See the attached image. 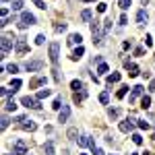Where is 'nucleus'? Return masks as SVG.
Here are the masks:
<instances>
[{"mask_svg":"<svg viewBox=\"0 0 155 155\" xmlns=\"http://www.w3.org/2000/svg\"><path fill=\"white\" fill-rule=\"evenodd\" d=\"M91 35H93V43H95V46L101 43V39H104V31H101V27H99L97 21H91Z\"/></svg>","mask_w":155,"mask_h":155,"instance_id":"nucleus-1","label":"nucleus"},{"mask_svg":"<svg viewBox=\"0 0 155 155\" xmlns=\"http://www.w3.org/2000/svg\"><path fill=\"white\" fill-rule=\"evenodd\" d=\"M33 23H35V17H33L31 12H23V15H21V21H19V27L25 29V27H31Z\"/></svg>","mask_w":155,"mask_h":155,"instance_id":"nucleus-2","label":"nucleus"},{"mask_svg":"<svg viewBox=\"0 0 155 155\" xmlns=\"http://www.w3.org/2000/svg\"><path fill=\"white\" fill-rule=\"evenodd\" d=\"M12 155H27V143L17 139L15 145H12Z\"/></svg>","mask_w":155,"mask_h":155,"instance_id":"nucleus-3","label":"nucleus"},{"mask_svg":"<svg viewBox=\"0 0 155 155\" xmlns=\"http://www.w3.org/2000/svg\"><path fill=\"white\" fill-rule=\"evenodd\" d=\"M21 104H23L25 108H31V110H41L39 99H33V97H29V95H25V97L21 99Z\"/></svg>","mask_w":155,"mask_h":155,"instance_id":"nucleus-4","label":"nucleus"},{"mask_svg":"<svg viewBox=\"0 0 155 155\" xmlns=\"http://www.w3.org/2000/svg\"><path fill=\"white\" fill-rule=\"evenodd\" d=\"M10 50H12V37L4 35V37H2V50H0V58H4V56H6Z\"/></svg>","mask_w":155,"mask_h":155,"instance_id":"nucleus-5","label":"nucleus"},{"mask_svg":"<svg viewBox=\"0 0 155 155\" xmlns=\"http://www.w3.org/2000/svg\"><path fill=\"white\" fill-rule=\"evenodd\" d=\"M58 56H60V46L54 41V43H50V62L56 64L58 62Z\"/></svg>","mask_w":155,"mask_h":155,"instance_id":"nucleus-6","label":"nucleus"},{"mask_svg":"<svg viewBox=\"0 0 155 155\" xmlns=\"http://www.w3.org/2000/svg\"><path fill=\"white\" fill-rule=\"evenodd\" d=\"M41 68H43V62L41 60H29L25 64V71L27 73H35V71H41Z\"/></svg>","mask_w":155,"mask_h":155,"instance_id":"nucleus-7","label":"nucleus"},{"mask_svg":"<svg viewBox=\"0 0 155 155\" xmlns=\"http://www.w3.org/2000/svg\"><path fill=\"white\" fill-rule=\"evenodd\" d=\"M134 122H137V120H132V118L120 122V130H122V132H132V130H134Z\"/></svg>","mask_w":155,"mask_h":155,"instance_id":"nucleus-8","label":"nucleus"},{"mask_svg":"<svg viewBox=\"0 0 155 155\" xmlns=\"http://www.w3.org/2000/svg\"><path fill=\"white\" fill-rule=\"evenodd\" d=\"M77 141H79V147H91V151L95 149L93 139H91V137H87V134H85V137H81V139H77Z\"/></svg>","mask_w":155,"mask_h":155,"instance_id":"nucleus-9","label":"nucleus"},{"mask_svg":"<svg viewBox=\"0 0 155 155\" xmlns=\"http://www.w3.org/2000/svg\"><path fill=\"white\" fill-rule=\"evenodd\" d=\"M124 66H126V71H128V77H137V75L141 73V71H139V66H137V64H132V62H128V60L124 62Z\"/></svg>","mask_w":155,"mask_h":155,"instance_id":"nucleus-10","label":"nucleus"},{"mask_svg":"<svg viewBox=\"0 0 155 155\" xmlns=\"http://www.w3.org/2000/svg\"><path fill=\"white\" fill-rule=\"evenodd\" d=\"M68 116H71V108L68 106H62V110L58 112V122H66Z\"/></svg>","mask_w":155,"mask_h":155,"instance_id":"nucleus-11","label":"nucleus"},{"mask_svg":"<svg viewBox=\"0 0 155 155\" xmlns=\"http://www.w3.org/2000/svg\"><path fill=\"white\" fill-rule=\"evenodd\" d=\"M21 128L27 130V132H33V130H37V124L33 120H25V122H21Z\"/></svg>","mask_w":155,"mask_h":155,"instance_id":"nucleus-12","label":"nucleus"},{"mask_svg":"<svg viewBox=\"0 0 155 155\" xmlns=\"http://www.w3.org/2000/svg\"><path fill=\"white\" fill-rule=\"evenodd\" d=\"M143 85H137V87H132V93H130V97H128V101H134L139 95H143Z\"/></svg>","mask_w":155,"mask_h":155,"instance_id":"nucleus-13","label":"nucleus"},{"mask_svg":"<svg viewBox=\"0 0 155 155\" xmlns=\"http://www.w3.org/2000/svg\"><path fill=\"white\" fill-rule=\"evenodd\" d=\"M15 50H17L19 54H25V52H27V43H25V39H17V43H15Z\"/></svg>","mask_w":155,"mask_h":155,"instance_id":"nucleus-14","label":"nucleus"},{"mask_svg":"<svg viewBox=\"0 0 155 155\" xmlns=\"http://www.w3.org/2000/svg\"><path fill=\"white\" fill-rule=\"evenodd\" d=\"M81 41H83V35H81V33H73V35H71V37H68V46H81Z\"/></svg>","mask_w":155,"mask_h":155,"instance_id":"nucleus-15","label":"nucleus"},{"mask_svg":"<svg viewBox=\"0 0 155 155\" xmlns=\"http://www.w3.org/2000/svg\"><path fill=\"white\" fill-rule=\"evenodd\" d=\"M39 85H46V77H35L31 83H29L31 89H35V87H39Z\"/></svg>","mask_w":155,"mask_h":155,"instance_id":"nucleus-16","label":"nucleus"},{"mask_svg":"<svg viewBox=\"0 0 155 155\" xmlns=\"http://www.w3.org/2000/svg\"><path fill=\"white\" fill-rule=\"evenodd\" d=\"M137 23H139V25H145V23H147V12H145V10H139V12H137Z\"/></svg>","mask_w":155,"mask_h":155,"instance_id":"nucleus-17","label":"nucleus"},{"mask_svg":"<svg viewBox=\"0 0 155 155\" xmlns=\"http://www.w3.org/2000/svg\"><path fill=\"white\" fill-rule=\"evenodd\" d=\"M83 54H85V48H83V46H79L77 50L73 52V56H71V58H73V60H79V58H83Z\"/></svg>","mask_w":155,"mask_h":155,"instance_id":"nucleus-18","label":"nucleus"},{"mask_svg":"<svg viewBox=\"0 0 155 155\" xmlns=\"http://www.w3.org/2000/svg\"><path fill=\"white\" fill-rule=\"evenodd\" d=\"M4 110H6V112H15V110H17V104H15V99H8V101H4Z\"/></svg>","mask_w":155,"mask_h":155,"instance_id":"nucleus-19","label":"nucleus"},{"mask_svg":"<svg viewBox=\"0 0 155 155\" xmlns=\"http://www.w3.org/2000/svg\"><path fill=\"white\" fill-rule=\"evenodd\" d=\"M120 77H122L120 73H112V75H108V79H106V81H108V85H112V83H118V81H120Z\"/></svg>","mask_w":155,"mask_h":155,"instance_id":"nucleus-20","label":"nucleus"},{"mask_svg":"<svg viewBox=\"0 0 155 155\" xmlns=\"http://www.w3.org/2000/svg\"><path fill=\"white\" fill-rule=\"evenodd\" d=\"M149 106H151V97H149V95H143V97H141V108L147 110Z\"/></svg>","mask_w":155,"mask_h":155,"instance_id":"nucleus-21","label":"nucleus"},{"mask_svg":"<svg viewBox=\"0 0 155 155\" xmlns=\"http://www.w3.org/2000/svg\"><path fill=\"white\" fill-rule=\"evenodd\" d=\"M43 149H46V155H54V143L48 141V143L43 145Z\"/></svg>","mask_w":155,"mask_h":155,"instance_id":"nucleus-22","label":"nucleus"},{"mask_svg":"<svg viewBox=\"0 0 155 155\" xmlns=\"http://www.w3.org/2000/svg\"><path fill=\"white\" fill-rule=\"evenodd\" d=\"M81 21H85V23L91 21V10H89V8H85V10L81 12Z\"/></svg>","mask_w":155,"mask_h":155,"instance_id":"nucleus-23","label":"nucleus"},{"mask_svg":"<svg viewBox=\"0 0 155 155\" xmlns=\"http://www.w3.org/2000/svg\"><path fill=\"white\" fill-rule=\"evenodd\" d=\"M21 85H23V83H21V79H12V81H10V89H12V91H17Z\"/></svg>","mask_w":155,"mask_h":155,"instance_id":"nucleus-24","label":"nucleus"},{"mask_svg":"<svg viewBox=\"0 0 155 155\" xmlns=\"http://www.w3.org/2000/svg\"><path fill=\"white\" fill-rule=\"evenodd\" d=\"M50 93H52L50 89H41V91L37 93V99H46V97H50Z\"/></svg>","mask_w":155,"mask_h":155,"instance_id":"nucleus-25","label":"nucleus"},{"mask_svg":"<svg viewBox=\"0 0 155 155\" xmlns=\"http://www.w3.org/2000/svg\"><path fill=\"white\" fill-rule=\"evenodd\" d=\"M126 93H128V87H120V89H118V93H116V97H118V99H122Z\"/></svg>","mask_w":155,"mask_h":155,"instance_id":"nucleus-26","label":"nucleus"},{"mask_svg":"<svg viewBox=\"0 0 155 155\" xmlns=\"http://www.w3.org/2000/svg\"><path fill=\"white\" fill-rule=\"evenodd\" d=\"M66 137H68V139H73V141H75V139H77V137H79L77 128H68V132H66Z\"/></svg>","mask_w":155,"mask_h":155,"instance_id":"nucleus-27","label":"nucleus"},{"mask_svg":"<svg viewBox=\"0 0 155 155\" xmlns=\"http://www.w3.org/2000/svg\"><path fill=\"white\" fill-rule=\"evenodd\" d=\"M52 108H54V110H62V99H60V97H56V99H54V104H52Z\"/></svg>","mask_w":155,"mask_h":155,"instance_id":"nucleus-28","label":"nucleus"},{"mask_svg":"<svg viewBox=\"0 0 155 155\" xmlns=\"http://www.w3.org/2000/svg\"><path fill=\"white\" fill-rule=\"evenodd\" d=\"M23 8V0H12V10H21Z\"/></svg>","mask_w":155,"mask_h":155,"instance_id":"nucleus-29","label":"nucleus"},{"mask_svg":"<svg viewBox=\"0 0 155 155\" xmlns=\"http://www.w3.org/2000/svg\"><path fill=\"white\" fill-rule=\"evenodd\" d=\"M118 6H120L122 10H126V8L130 6V0H118Z\"/></svg>","mask_w":155,"mask_h":155,"instance_id":"nucleus-30","label":"nucleus"},{"mask_svg":"<svg viewBox=\"0 0 155 155\" xmlns=\"http://www.w3.org/2000/svg\"><path fill=\"white\" fill-rule=\"evenodd\" d=\"M71 87H73L75 91H79V89H83V83H81V81H77V79H75V81L71 83Z\"/></svg>","mask_w":155,"mask_h":155,"instance_id":"nucleus-31","label":"nucleus"},{"mask_svg":"<svg viewBox=\"0 0 155 155\" xmlns=\"http://www.w3.org/2000/svg\"><path fill=\"white\" fill-rule=\"evenodd\" d=\"M110 27H112V19H106V21H104V33H108Z\"/></svg>","mask_w":155,"mask_h":155,"instance_id":"nucleus-32","label":"nucleus"},{"mask_svg":"<svg viewBox=\"0 0 155 155\" xmlns=\"http://www.w3.org/2000/svg\"><path fill=\"white\" fill-rule=\"evenodd\" d=\"M108 73V64H99L97 66V75H106Z\"/></svg>","mask_w":155,"mask_h":155,"instance_id":"nucleus-33","label":"nucleus"},{"mask_svg":"<svg viewBox=\"0 0 155 155\" xmlns=\"http://www.w3.org/2000/svg\"><path fill=\"white\" fill-rule=\"evenodd\" d=\"M64 29H66V23H58V25L54 27V31H56V33H60V31H64Z\"/></svg>","mask_w":155,"mask_h":155,"instance_id":"nucleus-34","label":"nucleus"},{"mask_svg":"<svg viewBox=\"0 0 155 155\" xmlns=\"http://www.w3.org/2000/svg\"><path fill=\"white\" fill-rule=\"evenodd\" d=\"M99 101H101V104H108V101H110V95H108V93L104 91V93L99 95Z\"/></svg>","mask_w":155,"mask_h":155,"instance_id":"nucleus-35","label":"nucleus"},{"mask_svg":"<svg viewBox=\"0 0 155 155\" xmlns=\"http://www.w3.org/2000/svg\"><path fill=\"white\" fill-rule=\"evenodd\" d=\"M149 126H151V124H149L147 120H139V128H143V130H147Z\"/></svg>","mask_w":155,"mask_h":155,"instance_id":"nucleus-36","label":"nucleus"},{"mask_svg":"<svg viewBox=\"0 0 155 155\" xmlns=\"http://www.w3.org/2000/svg\"><path fill=\"white\" fill-rule=\"evenodd\" d=\"M8 122H10L8 118H6V116H2V122H0V126H2V130H6V128H8Z\"/></svg>","mask_w":155,"mask_h":155,"instance_id":"nucleus-37","label":"nucleus"},{"mask_svg":"<svg viewBox=\"0 0 155 155\" xmlns=\"http://www.w3.org/2000/svg\"><path fill=\"white\" fill-rule=\"evenodd\" d=\"M132 141H134L137 145H143V137H141V134H132Z\"/></svg>","mask_w":155,"mask_h":155,"instance_id":"nucleus-38","label":"nucleus"},{"mask_svg":"<svg viewBox=\"0 0 155 155\" xmlns=\"http://www.w3.org/2000/svg\"><path fill=\"white\" fill-rule=\"evenodd\" d=\"M33 4H35L37 8H41V10L46 8V2H43V0H33Z\"/></svg>","mask_w":155,"mask_h":155,"instance_id":"nucleus-39","label":"nucleus"},{"mask_svg":"<svg viewBox=\"0 0 155 155\" xmlns=\"http://www.w3.org/2000/svg\"><path fill=\"white\" fill-rule=\"evenodd\" d=\"M106 8H108L106 2H99V4H97V10H99V12H106Z\"/></svg>","mask_w":155,"mask_h":155,"instance_id":"nucleus-40","label":"nucleus"},{"mask_svg":"<svg viewBox=\"0 0 155 155\" xmlns=\"http://www.w3.org/2000/svg\"><path fill=\"white\" fill-rule=\"evenodd\" d=\"M6 71H8V73H17V71H19V66H17V64H8V66H6Z\"/></svg>","mask_w":155,"mask_h":155,"instance_id":"nucleus-41","label":"nucleus"},{"mask_svg":"<svg viewBox=\"0 0 155 155\" xmlns=\"http://www.w3.org/2000/svg\"><path fill=\"white\" fill-rule=\"evenodd\" d=\"M108 116L112 118V120H116V118H118V110H110V112H108Z\"/></svg>","mask_w":155,"mask_h":155,"instance_id":"nucleus-42","label":"nucleus"},{"mask_svg":"<svg viewBox=\"0 0 155 155\" xmlns=\"http://www.w3.org/2000/svg\"><path fill=\"white\" fill-rule=\"evenodd\" d=\"M128 23V17L126 15H120V25H126Z\"/></svg>","mask_w":155,"mask_h":155,"instance_id":"nucleus-43","label":"nucleus"},{"mask_svg":"<svg viewBox=\"0 0 155 155\" xmlns=\"http://www.w3.org/2000/svg\"><path fill=\"white\" fill-rule=\"evenodd\" d=\"M43 41H46V37H43V35H37V37H35V43H37V46H41Z\"/></svg>","mask_w":155,"mask_h":155,"instance_id":"nucleus-44","label":"nucleus"},{"mask_svg":"<svg viewBox=\"0 0 155 155\" xmlns=\"http://www.w3.org/2000/svg\"><path fill=\"white\" fill-rule=\"evenodd\" d=\"M145 46H153V37H151V35L145 37Z\"/></svg>","mask_w":155,"mask_h":155,"instance_id":"nucleus-45","label":"nucleus"},{"mask_svg":"<svg viewBox=\"0 0 155 155\" xmlns=\"http://www.w3.org/2000/svg\"><path fill=\"white\" fill-rule=\"evenodd\" d=\"M143 54H145L143 48H137V50H134V56H143Z\"/></svg>","mask_w":155,"mask_h":155,"instance_id":"nucleus-46","label":"nucleus"},{"mask_svg":"<svg viewBox=\"0 0 155 155\" xmlns=\"http://www.w3.org/2000/svg\"><path fill=\"white\" fill-rule=\"evenodd\" d=\"M93 155H106V153H104L101 149H97V147H95V149H93Z\"/></svg>","mask_w":155,"mask_h":155,"instance_id":"nucleus-47","label":"nucleus"},{"mask_svg":"<svg viewBox=\"0 0 155 155\" xmlns=\"http://www.w3.org/2000/svg\"><path fill=\"white\" fill-rule=\"evenodd\" d=\"M122 46H124V50H130V48H132V43H130V41H124Z\"/></svg>","mask_w":155,"mask_h":155,"instance_id":"nucleus-48","label":"nucleus"},{"mask_svg":"<svg viewBox=\"0 0 155 155\" xmlns=\"http://www.w3.org/2000/svg\"><path fill=\"white\" fill-rule=\"evenodd\" d=\"M149 91H155V81H151V83H149Z\"/></svg>","mask_w":155,"mask_h":155,"instance_id":"nucleus-49","label":"nucleus"},{"mask_svg":"<svg viewBox=\"0 0 155 155\" xmlns=\"http://www.w3.org/2000/svg\"><path fill=\"white\" fill-rule=\"evenodd\" d=\"M2 2H8V0H2ZM10 2H12V0H10Z\"/></svg>","mask_w":155,"mask_h":155,"instance_id":"nucleus-50","label":"nucleus"},{"mask_svg":"<svg viewBox=\"0 0 155 155\" xmlns=\"http://www.w3.org/2000/svg\"><path fill=\"white\" fill-rule=\"evenodd\" d=\"M130 155H139V153H130Z\"/></svg>","mask_w":155,"mask_h":155,"instance_id":"nucleus-51","label":"nucleus"}]
</instances>
